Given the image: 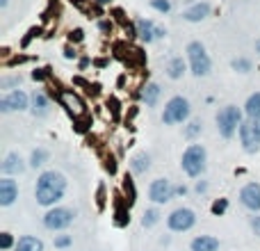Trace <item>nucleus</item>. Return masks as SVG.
<instances>
[{"label": "nucleus", "instance_id": "f257e3e1", "mask_svg": "<svg viewBox=\"0 0 260 251\" xmlns=\"http://www.w3.org/2000/svg\"><path fill=\"white\" fill-rule=\"evenodd\" d=\"M67 176L62 172H55V169H48V172L39 174L37 178V185H34V199L37 203L44 205V208H55L60 203L64 194H67Z\"/></svg>", "mask_w": 260, "mask_h": 251}, {"label": "nucleus", "instance_id": "f03ea898", "mask_svg": "<svg viewBox=\"0 0 260 251\" xmlns=\"http://www.w3.org/2000/svg\"><path fill=\"white\" fill-rule=\"evenodd\" d=\"M180 169L189 176V178H199L208 169V151L203 144H189L183 151L180 158Z\"/></svg>", "mask_w": 260, "mask_h": 251}, {"label": "nucleus", "instance_id": "7ed1b4c3", "mask_svg": "<svg viewBox=\"0 0 260 251\" xmlns=\"http://www.w3.org/2000/svg\"><path fill=\"white\" fill-rule=\"evenodd\" d=\"M187 60H189V71H192L194 78H206L213 69V60H210V55L201 41L187 44Z\"/></svg>", "mask_w": 260, "mask_h": 251}, {"label": "nucleus", "instance_id": "20e7f679", "mask_svg": "<svg viewBox=\"0 0 260 251\" xmlns=\"http://www.w3.org/2000/svg\"><path fill=\"white\" fill-rule=\"evenodd\" d=\"M244 121L242 110L237 105H226L217 112V130L224 139H231L235 132H240V126Z\"/></svg>", "mask_w": 260, "mask_h": 251}, {"label": "nucleus", "instance_id": "39448f33", "mask_svg": "<svg viewBox=\"0 0 260 251\" xmlns=\"http://www.w3.org/2000/svg\"><path fill=\"white\" fill-rule=\"evenodd\" d=\"M192 114V105L185 96H173V99L167 100V105L162 110V124L165 126H178L185 124Z\"/></svg>", "mask_w": 260, "mask_h": 251}, {"label": "nucleus", "instance_id": "423d86ee", "mask_svg": "<svg viewBox=\"0 0 260 251\" xmlns=\"http://www.w3.org/2000/svg\"><path fill=\"white\" fill-rule=\"evenodd\" d=\"M75 222V210L73 208H64V205H55V208H48V212L44 215V226L48 231H67L69 226Z\"/></svg>", "mask_w": 260, "mask_h": 251}, {"label": "nucleus", "instance_id": "0eeeda50", "mask_svg": "<svg viewBox=\"0 0 260 251\" xmlns=\"http://www.w3.org/2000/svg\"><path fill=\"white\" fill-rule=\"evenodd\" d=\"M240 144L247 153H258L260 151V119L247 117L240 126Z\"/></svg>", "mask_w": 260, "mask_h": 251}, {"label": "nucleus", "instance_id": "6e6552de", "mask_svg": "<svg viewBox=\"0 0 260 251\" xmlns=\"http://www.w3.org/2000/svg\"><path fill=\"white\" fill-rule=\"evenodd\" d=\"M196 224V212L192 208H176L169 212L167 217V228L171 233H187Z\"/></svg>", "mask_w": 260, "mask_h": 251}, {"label": "nucleus", "instance_id": "1a4fd4ad", "mask_svg": "<svg viewBox=\"0 0 260 251\" xmlns=\"http://www.w3.org/2000/svg\"><path fill=\"white\" fill-rule=\"evenodd\" d=\"M173 197H176V185H173L169 178H155L153 183L148 185V199H151L155 205L169 203Z\"/></svg>", "mask_w": 260, "mask_h": 251}, {"label": "nucleus", "instance_id": "9d476101", "mask_svg": "<svg viewBox=\"0 0 260 251\" xmlns=\"http://www.w3.org/2000/svg\"><path fill=\"white\" fill-rule=\"evenodd\" d=\"M30 107V99L23 89H14V92H7L2 99H0V112L9 114V112H23Z\"/></svg>", "mask_w": 260, "mask_h": 251}, {"label": "nucleus", "instance_id": "9b49d317", "mask_svg": "<svg viewBox=\"0 0 260 251\" xmlns=\"http://www.w3.org/2000/svg\"><path fill=\"white\" fill-rule=\"evenodd\" d=\"M240 203L249 212H260V183H247L240 190Z\"/></svg>", "mask_w": 260, "mask_h": 251}, {"label": "nucleus", "instance_id": "f8f14e48", "mask_svg": "<svg viewBox=\"0 0 260 251\" xmlns=\"http://www.w3.org/2000/svg\"><path fill=\"white\" fill-rule=\"evenodd\" d=\"M16 199H19V183L12 176H2L0 178V208L14 205Z\"/></svg>", "mask_w": 260, "mask_h": 251}, {"label": "nucleus", "instance_id": "ddd939ff", "mask_svg": "<svg viewBox=\"0 0 260 251\" xmlns=\"http://www.w3.org/2000/svg\"><path fill=\"white\" fill-rule=\"evenodd\" d=\"M0 172H2V176H19L25 172V162L21 158V153H7L2 165H0Z\"/></svg>", "mask_w": 260, "mask_h": 251}, {"label": "nucleus", "instance_id": "4468645a", "mask_svg": "<svg viewBox=\"0 0 260 251\" xmlns=\"http://www.w3.org/2000/svg\"><path fill=\"white\" fill-rule=\"evenodd\" d=\"M137 37H140L144 44H151V41L158 39V25H155L153 21H148V19H137Z\"/></svg>", "mask_w": 260, "mask_h": 251}, {"label": "nucleus", "instance_id": "2eb2a0df", "mask_svg": "<svg viewBox=\"0 0 260 251\" xmlns=\"http://www.w3.org/2000/svg\"><path fill=\"white\" fill-rule=\"evenodd\" d=\"M219 249V240L214 235H196L189 242V251H217Z\"/></svg>", "mask_w": 260, "mask_h": 251}, {"label": "nucleus", "instance_id": "dca6fc26", "mask_svg": "<svg viewBox=\"0 0 260 251\" xmlns=\"http://www.w3.org/2000/svg\"><path fill=\"white\" fill-rule=\"evenodd\" d=\"M208 16H210V5L208 2H196V5H192L189 9L183 12V19L189 21V23H199V21L208 19Z\"/></svg>", "mask_w": 260, "mask_h": 251}, {"label": "nucleus", "instance_id": "f3484780", "mask_svg": "<svg viewBox=\"0 0 260 251\" xmlns=\"http://www.w3.org/2000/svg\"><path fill=\"white\" fill-rule=\"evenodd\" d=\"M30 110H32L34 117H46L50 112V103H48L46 94L44 92H34L32 99H30Z\"/></svg>", "mask_w": 260, "mask_h": 251}, {"label": "nucleus", "instance_id": "a211bd4d", "mask_svg": "<svg viewBox=\"0 0 260 251\" xmlns=\"http://www.w3.org/2000/svg\"><path fill=\"white\" fill-rule=\"evenodd\" d=\"M130 169H133V174H137V176L146 174L148 169H151V155H148L146 151L135 153L133 158H130Z\"/></svg>", "mask_w": 260, "mask_h": 251}, {"label": "nucleus", "instance_id": "6ab92c4d", "mask_svg": "<svg viewBox=\"0 0 260 251\" xmlns=\"http://www.w3.org/2000/svg\"><path fill=\"white\" fill-rule=\"evenodd\" d=\"M160 96H162V89H160V85H158V82H148V85L142 89V100H144L148 107L158 105Z\"/></svg>", "mask_w": 260, "mask_h": 251}, {"label": "nucleus", "instance_id": "aec40b11", "mask_svg": "<svg viewBox=\"0 0 260 251\" xmlns=\"http://www.w3.org/2000/svg\"><path fill=\"white\" fill-rule=\"evenodd\" d=\"M14 251H44V242L34 235H23V238H19Z\"/></svg>", "mask_w": 260, "mask_h": 251}, {"label": "nucleus", "instance_id": "412c9836", "mask_svg": "<svg viewBox=\"0 0 260 251\" xmlns=\"http://www.w3.org/2000/svg\"><path fill=\"white\" fill-rule=\"evenodd\" d=\"M244 114L247 117H254V119H260V92L251 94L244 103Z\"/></svg>", "mask_w": 260, "mask_h": 251}, {"label": "nucleus", "instance_id": "4be33fe9", "mask_svg": "<svg viewBox=\"0 0 260 251\" xmlns=\"http://www.w3.org/2000/svg\"><path fill=\"white\" fill-rule=\"evenodd\" d=\"M183 73H185V62H183V57H173V60H169L167 64V75L171 80H178L183 78Z\"/></svg>", "mask_w": 260, "mask_h": 251}, {"label": "nucleus", "instance_id": "5701e85b", "mask_svg": "<svg viewBox=\"0 0 260 251\" xmlns=\"http://www.w3.org/2000/svg\"><path fill=\"white\" fill-rule=\"evenodd\" d=\"M160 217L162 215L158 208H146L144 215H142V226H144V228H153V226L160 222Z\"/></svg>", "mask_w": 260, "mask_h": 251}, {"label": "nucleus", "instance_id": "b1692460", "mask_svg": "<svg viewBox=\"0 0 260 251\" xmlns=\"http://www.w3.org/2000/svg\"><path fill=\"white\" fill-rule=\"evenodd\" d=\"M48 162V151L46 149H34L32 155H30V167L32 169H39V167H44Z\"/></svg>", "mask_w": 260, "mask_h": 251}, {"label": "nucleus", "instance_id": "393cba45", "mask_svg": "<svg viewBox=\"0 0 260 251\" xmlns=\"http://www.w3.org/2000/svg\"><path fill=\"white\" fill-rule=\"evenodd\" d=\"M203 132V124H201L199 119H194V121H189V124L185 126V130H183V135H185L187 139H196Z\"/></svg>", "mask_w": 260, "mask_h": 251}, {"label": "nucleus", "instance_id": "a878e982", "mask_svg": "<svg viewBox=\"0 0 260 251\" xmlns=\"http://www.w3.org/2000/svg\"><path fill=\"white\" fill-rule=\"evenodd\" d=\"M21 82H23V78H21V75H9V78L0 80V87H2V89H7V92H14V89H19Z\"/></svg>", "mask_w": 260, "mask_h": 251}, {"label": "nucleus", "instance_id": "bb28decb", "mask_svg": "<svg viewBox=\"0 0 260 251\" xmlns=\"http://www.w3.org/2000/svg\"><path fill=\"white\" fill-rule=\"evenodd\" d=\"M53 245H55V249H69V247L73 245V238L67 235V233H62V235H55Z\"/></svg>", "mask_w": 260, "mask_h": 251}, {"label": "nucleus", "instance_id": "cd10ccee", "mask_svg": "<svg viewBox=\"0 0 260 251\" xmlns=\"http://www.w3.org/2000/svg\"><path fill=\"white\" fill-rule=\"evenodd\" d=\"M233 69L240 73H249L251 71V62L244 60V57H237V60H233Z\"/></svg>", "mask_w": 260, "mask_h": 251}, {"label": "nucleus", "instance_id": "c85d7f7f", "mask_svg": "<svg viewBox=\"0 0 260 251\" xmlns=\"http://www.w3.org/2000/svg\"><path fill=\"white\" fill-rule=\"evenodd\" d=\"M151 7H153L155 12L167 14L169 9H171V2H169V0H151Z\"/></svg>", "mask_w": 260, "mask_h": 251}, {"label": "nucleus", "instance_id": "c756f323", "mask_svg": "<svg viewBox=\"0 0 260 251\" xmlns=\"http://www.w3.org/2000/svg\"><path fill=\"white\" fill-rule=\"evenodd\" d=\"M226 208H228V201H226V199H219V201H214V203H213V212H214V215H221V212H226Z\"/></svg>", "mask_w": 260, "mask_h": 251}, {"label": "nucleus", "instance_id": "7c9ffc66", "mask_svg": "<svg viewBox=\"0 0 260 251\" xmlns=\"http://www.w3.org/2000/svg\"><path fill=\"white\" fill-rule=\"evenodd\" d=\"M0 247H2V249H12V247H16L14 245V240H12V235H9V233H2V238H0Z\"/></svg>", "mask_w": 260, "mask_h": 251}, {"label": "nucleus", "instance_id": "2f4dec72", "mask_svg": "<svg viewBox=\"0 0 260 251\" xmlns=\"http://www.w3.org/2000/svg\"><path fill=\"white\" fill-rule=\"evenodd\" d=\"M251 231H254L256 235L260 238V212H256L254 217H251Z\"/></svg>", "mask_w": 260, "mask_h": 251}, {"label": "nucleus", "instance_id": "473e14b6", "mask_svg": "<svg viewBox=\"0 0 260 251\" xmlns=\"http://www.w3.org/2000/svg\"><path fill=\"white\" fill-rule=\"evenodd\" d=\"M206 190H208L206 183H196V192H199V194H201V192H206Z\"/></svg>", "mask_w": 260, "mask_h": 251}, {"label": "nucleus", "instance_id": "72a5a7b5", "mask_svg": "<svg viewBox=\"0 0 260 251\" xmlns=\"http://www.w3.org/2000/svg\"><path fill=\"white\" fill-rule=\"evenodd\" d=\"M176 194H187V187L185 185H178V187H176Z\"/></svg>", "mask_w": 260, "mask_h": 251}, {"label": "nucleus", "instance_id": "f704fd0d", "mask_svg": "<svg viewBox=\"0 0 260 251\" xmlns=\"http://www.w3.org/2000/svg\"><path fill=\"white\" fill-rule=\"evenodd\" d=\"M254 48H256V53L260 55V39H256V44H254Z\"/></svg>", "mask_w": 260, "mask_h": 251}, {"label": "nucleus", "instance_id": "c9c22d12", "mask_svg": "<svg viewBox=\"0 0 260 251\" xmlns=\"http://www.w3.org/2000/svg\"><path fill=\"white\" fill-rule=\"evenodd\" d=\"M7 2H9V0H0V7L5 9V7H7Z\"/></svg>", "mask_w": 260, "mask_h": 251}]
</instances>
